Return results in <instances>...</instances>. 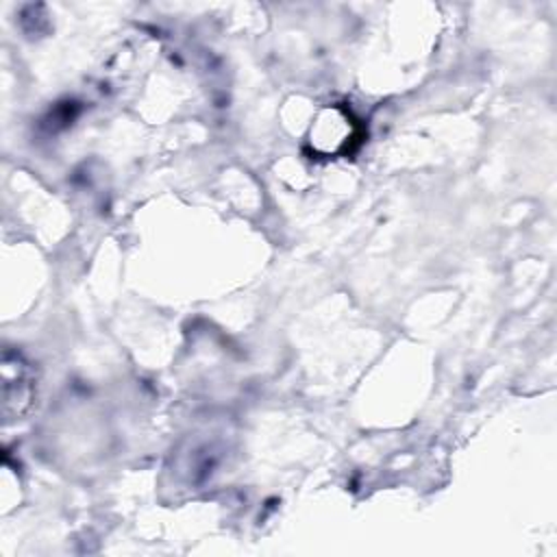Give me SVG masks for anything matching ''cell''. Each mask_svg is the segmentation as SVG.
Listing matches in <instances>:
<instances>
[{
    "instance_id": "obj_1",
    "label": "cell",
    "mask_w": 557,
    "mask_h": 557,
    "mask_svg": "<svg viewBox=\"0 0 557 557\" xmlns=\"http://www.w3.org/2000/svg\"><path fill=\"white\" fill-rule=\"evenodd\" d=\"M357 139L355 122L344 109H326L315 128H311V144L322 154H342L350 150V144Z\"/></svg>"
}]
</instances>
